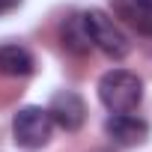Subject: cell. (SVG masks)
<instances>
[{
    "label": "cell",
    "instance_id": "obj_8",
    "mask_svg": "<svg viewBox=\"0 0 152 152\" xmlns=\"http://www.w3.org/2000/svg\"><path fill=\"white\" fill-rule=\"evenodd\" d=\"M134 6H137L143 15H152V0H134Z\"/></svg>",
    "mask_w": 152,
    "mask_h": 152
},
{
    "label": "cell",
    "instance_id": "obj_9",
    "mask_svg": "<svg viewBox=\"0 0 152 152\" xmlns=\"http://www.w3.org/2000/svg\"><path fill=\"white\" fill-rule=\"evenodd\" d=\"M18 3H21V0H0V15H3V12H12Z\"/></svg>",
    "mask_w": 152,
    "mask_h": 152
},
{
    "label": "cell",
    "instance_id": "obj_2",
    "mask_svg": "<svg viewBox=\"0 0 152 152\" xmlns=\"http://www.w3.org/2000/svg\"><path fill=\"white\" fill-rule=\"evenodd\" d=\"M81 18H84V30H87V36H90V45H96V48H99L102 54H107L110 60H122V57L131 51L128 36L119 30V24H116L107 12L90 9V12H84Z\"/></svg>",
    "mask_w": 152,
    "mask_h": 152
},
{
    "label": "cell",
    "instance_id": "obj_4",
    "mask_svg": "<svg viewBox=\"0 0 152 152\" xmlns=\"http://www.w3.org/2000/svg\"><path fill=\"white\" fill-rule=\"evenodd\" d=\"M48 113H51V122H57L60 128L66 131H78L87 119V104L78 93H72V90H63L51 99L48 104Z\"/></svg>",
    "mask_w": 152,
    "mask_h": 152
},
{
    "label": "cell",
    "instance_id": "obj_7",
    "mask_svg": "<svg viewBox=\"0 0 152 152\" xmlns=\"http://www.w3.org/2000/svg\"><path fill=\"white\" fill-rule=\"evenodd\" d=\"M63 45L69 48V51H75V54H87L93 45H90V36H87V30H84V18L81 15H75V18H69L66 24H63Z\"/></svg>",
    "mask_w": 152,
    "mask_h": 152
},
{
    "label": "cell",
    "instance_id": "obj_3",
    "mask_svg": "<svg viewBox=\"0 0 152 152\" xmlns=\"http://www.w3.org/2000/svg\"><path fill=\"white\" fill-rule=\"evenodd\" d=\"M51 128H54L51 113H48L45 107H36V104L21 107V110L15 113V119H12L15 143L24 146V149H39V146H45L48 137H51Z\"/></svg>",
    "mask_w": 152,
    "mask_h": 152
},
{
    "label": "cell",
    "instance_id": "obj_1",
    "mask_svg": "<svg viewBox=\"0 0 152 152\" xmlns=\"http://www.w3.org/2000/svg\"><path fill=\"white\" fill-rule=\"evenodd\" d=\"M99 99L110 113H131L143 102V81L128 69H110L99 81Z\"/></svg>",
    "mask_w": 152,
    "mask_h": 152
},
{
    "label": "cell",
    "instance_id": "obj_6",
    "mask_svg": "<svg viewBox=\"0 0 152 152\" xmlns=\"http://www.w3.org/2000/svg\"><path fill=\"white\" fill-rule=\"evenodd\" d=\"M33 72V54L21 45H0V75L24 78Z\"/></svg>",
    "mask_w": 152,
    "mask_h": 152
},
{
    "label": "cell",
    "instance_id": "obj_5",
    "mask_svg": "<svg viewBox=\"0 0 152 152\" xmlns=\"http://www.w3.org/2000/svg\"><path fill=\"white\" fill-rule=\"evenodd\" d=\"M104 131H107V137H110L116 146H140V143L149 137L146 119H140V116H134V113H113V116L104 122Z\"/></svg>",
    "mask_w": 152,
    "mask_h": 152
}]
</instances>
